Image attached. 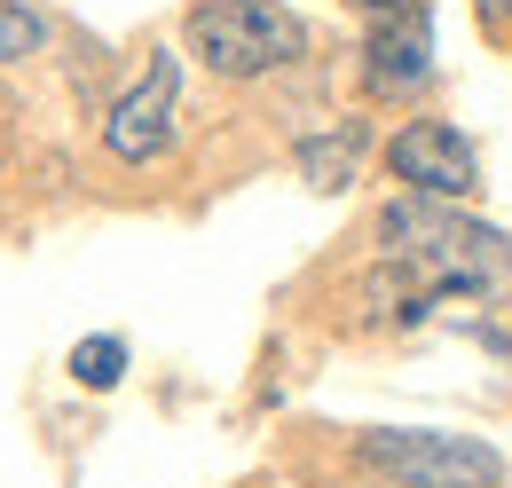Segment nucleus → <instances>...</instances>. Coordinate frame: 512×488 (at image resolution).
Returning <instances> with one entry per match:
<instances>
[{
    "mask_svg": "<svg viewBox=\"0 0 512 488\" xmlns=\"http://www.w3.org/2000/svg\"><path fill=\"white\" fill-rule=\"evenodd\" d=\"M190 48L221 79H268V71H284L308 48V32H300V16L284 0H197Z\"/></svg>",
    "mask_w": 512,
    "mask_h": 488,
    "instance_id": "nucleus-1",
    "label": "nucleus"
},
{
    "mask_svg": "<svg viewBox=\"0 0 512 488\" xmlns=\"http://www.w3.org/2000/svg\"><path fill=\"white\" fill-rule=\"evenodd\" d=\"M386 174L410 189V197H481V150L457 134L449 119H410L394 142H386Z\"/></svg>",
    "mask_w": 512,
    "mask_h": 488,
    "instance_id": "nucleus-3",
    "label": "nucleus"
},
{
    "mask_svg": "<svg viewBox=\"0 0 512 488\" xmlns=\"http://www.w3.org/2000/svg\"><path fill=\"white\" fill-rule=\"evenodd\" d=\"M355 8H379V16H386V8H410V0H355Z\"/></svg>",
    "mask_w": 512,
    "mask_h": 488,
    "instance_id": "nucleus-11",
    "label": "nucleus"
},
{
    "mask_svg": "<svg viewBox=\"0 0 512 488\" xmlns=\"http://www.w3.org/2000/svg\"><path fill=\"white\" fill-rule=\"evenodd\" d=\"M426 79H434V24H426V8H386V24L363 48V87L379 103H410Z\"/></svg>",
    "mask_w": 512,
    "mask_h": 488,
    "instance_id": "nucleus-5",
    "label": "nucleus"
},
{
    "mask_svg": "<svg viewBox=\"0 0 512 488\" xmlns=\"http://www.w3.org/2000/svg\"><path fill=\"white\" fill-rule=\"evenodd\" d=\"M71 378H79L87 394H111V386L127 378V339H111V331L79 339V347H71Z\"/></svg>",
    "mask_w": 512,
    "mask_h": 488,
    "instance_id": "nucleus-8",
    "label": "nucleus"
},
{
    "mask_svg": "<svg viewBox=\"0 0 512 488\" xmlns=\"http://www.w3.org/2000/svg\"><path fill=\"white\" fill-rule=\"evenodd\" d=\"M473 8H481L489 24H505V16H512V0H473Z\"/></svg>",
    "mask_w": 512,
    "mask_h": 488,
    "instance_id": "nucleus-10",
    "label": "nucleus"
},
{
    "mask_svg": "<svg viewBox=\"0 0 512 488\" xmlns=\"http://www.w3.org/2000/svg\"><path fill=\"white\" fill-rule=\"evenodd\" d=\"M40 40H48V24H40L32 8L0 0V63H24V56H40Z\"/></svg>",
    "mask_w": 512,
    "mask_h": 488,
    "instance_id": "nucleus-9",
    "label": "nucleus"
},
{
    "mask_svg": "<svg viewBox=\"0 0 512 488\" xmlns=\"http://www.w3.org/2000/svg\"><path fill=\"white\" fill-rule=\"evenodd\" d=\"M355 166H363V126H331V134H308L300 142V174H308V189H347L355 182Z\"/></svg>",
    "mask_w": 512,
    "mask_h": 488,
    "instance_id": "nucleus-7",
    "label": "nucleus"
},
{
    "mask_svg": "<svg viewBox=\"0 0 512 488\" xmlns=\"http://www.w3.org/2000/svg\"><path fill=\"white\" fill-rule=\"evenodd\" d=\"M363 465L386 473L394 488H497L505 457L489 441L465 433H402V426H371L363 433Z\"/></svg>",
    "mask_w": 512,
    "mask_h": 488,
    "instance_id": "nucleus-2",
    "label": "nucleus"
},
{
    "mask_svg": "<svg viewBox=\"0 0 512 488\" xmlns=\"http://www.w3.org/2000/svg\"><path fill=\"white\" fill-rule=\"evenodd\" d=\"M174 119H182V63H174V56H150V71L111 103V119H103V150H111L119 166H150V158L174 142Z\"/></svg>",
    "mask_w": 512,
    "mask_h": 488,
    "instance_id": "nucleus-4",
    "label": "nucleus"
},
{
    "mask_svg": "<svg viewBox=\"0 0 512 488\" xmlns=\"http://www.w3.org/2000/svg\"><path fill=\"white\" fill-rule=\"evenodd\" d=\"M355 292H363V315H371V323H394V331L426 323V315L449 300V292H442V276H434L426 260H379V268H371V276H363Z\"/></svg>",
    "mask_w": 512,
    "mask_h": 488,
    "instance_id": "nucleus-6",
    "label": "nucleus"
}]
</instances>
